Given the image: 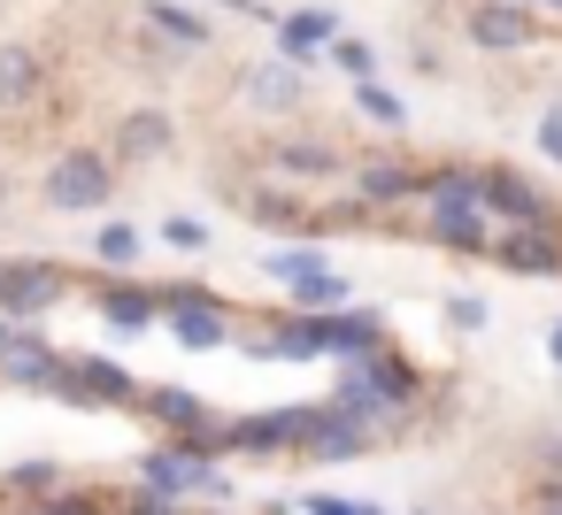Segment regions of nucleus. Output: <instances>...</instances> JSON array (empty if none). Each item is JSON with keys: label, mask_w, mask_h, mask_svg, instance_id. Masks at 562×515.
Returning a JSON list of instances; mask_svg holds the SVG:
<instances>
[{"label": "nucleus", "mask_w": 562, "mask_h": 515, "mask_svg": "<svg viewBox=\"0 0 562 515\" xmlns=\"http://www.w3.org/2000/svg\"><path fill=\"white\" fill-rule=\"evenodd\" d=\"M301 515H385V507L378 500H331L324 492V500H301Z\"/></svg>", "instance_id": "obj_29"}, {"label": "nucleus", "mask_w": 562, "mask_h": 515, "mask_svg": "<svg viewBox=\"0 0 562 515\" xmlns=\"http://www.w3.org/2000/svg\"><path fill=\"white\" fill-rule=\"evenodd\" d=\"M32 515H101L93 500H55V507H32Z\"/></svg>", "instance_id": "obj_36"}, {"label": "nucleus", "mask_w": 562, "mask_h": 515, "mask_svg": "<svg viewBox=\"0 0 562 515\" xmlns=\"http://www.w3.org/2000/svg\"><path fill=\"white\" fill-rule=\"evenodd\" d=\"M247 101H255V108H293V101H301V70H293V62H262V70L247 78Z\"/></svg>", "instance_id": "obj_18"}, {"label": "nucleus", "mask_w": 562, "mask_h": 515, "mask_svg": "<svg viewBox=\"0 0 562 515\" xmlns=\"http://www.w3.org/2000/svg\"><path fill=\"white\" fill-rule=\"evenodd\" d=\"M132 515H178V500H162V492H139V500H132Z\"/></svg>", "instance_id": "obj_35"}, {"label": "nucleus", "mask_w": 562, "mask_h": 515, "mask_svg": "<svg viewBox=\"0 0 562 515\" xmlns=\"http://www.w3.org/2000/svg\"><path fill=\"white\" fill-rule=\"evenodd\" d=\"M162 316H170L178 346H193V354H209V346L232 339V316H224L209 293H193V285H170V293H162Z\"/></svg>", "instance_id": "obj_3"}, {"label": "nucleus", "mask_w": 562, "mask_h": 515, "mask_svg": "<svg viewBox=\"0 0 562 515\" xmlns=\"http://www.w3.org/2000/svg\"><path fill=\"white\" fill-rule=\"evenodd\" d=\"M162 239H170V247H201V239H209V231H201V224H193V216H170V224H162Z\"/></svg>", "instance_id": "obj_33"}, {"label": "nucleus", "mask_w": 562, "mask_h": 515, "mask_svg": "<svg viewBox=\"0 0 562 515\" xmlns=\"http://www.w3.org/2000/svg\"><path fill=\"white\" fill-rule=\"evenodd\" d=\"M262 354H278V362H316V354H324V316H293Z\"/></svg>", "instance_id": "obj_20"}, {"label": "nucleus", "mask_w": 562, "mask_h": 515, "mask_svg": "<svg viewBox=\"0 0 562 515\" xmlns=\"http://www.w3.org/2000/svg\"><path fill=\"white\" fill-rule=\"evenodd\" d=\"M539 154H547V162H562V108H547V116H539Z\"/></svg>", "instance_id": "obj_31"}, {"label": "nucleus", "mask_w": 562, "mask_h": 515, "mask_svg": "<svg viewBox=\"0 0 562 515\" xmlns=\"http://www.w3.org/2000/svg\"><path fill=\"white\" fill-rule=\"evenodd\" d=\"M0 193H9V178H0Z\"/></svg>", "instance_id": "obj_40"}, {"label": "nucleus", "mask_w": 562, "mask_h": 515, "mask_svg": "<svg viewBox=\"0 0 562 515\" xmlns=\"http://www.w3.org/2000/svg\"><path fill=\"white\" fill-rule=\"evenodd\" d=\"M70 392L78 400H132V377L116 362H101V354H78L70 362Z\"/></svg>", "instance_id": "obj_16"}, {"label": "nucleus", "mask_w": 562, "mask_h": 515, "mask_svg": "<svg viewBox=\"0 0 562 515\" xmlns=\"http://www.w3.org/2000/svg\"><path fill=\"white\" fill-rule=\"evenodd\" d=\"M324 354L370 362V354H385V323L370 308H339V316H324Z\"/></svg>", "instance_id": "obj_8"}, {"label": "nucleus", "mask_w": 562, "mask_h": 515, "mask_svg": "<svg viewBox=\"0 0 562 515\" xmlns=\"http://www.w3.org/2000/svg\"><path fill=\"white\" fill-rule=\"evenodd\" d=\"M293 300H301V308H347V300H355V285H347V270H316V277H301V285H293Z\"/></svg>", "instance_id": "obj_22"}, {"label": "nucleus", "mask_w": 562, "mask_h": 515, "mask_svg": "<svg viewBox=\"0 0 562 515\" xmlns=\"http://www.w3.org/2000/svg\"><path fill=\"white\" fill-rule=\"evenodd\" d=\"M547 354H554V362H562V323H554V339H547Z\"/></svg>", "instance_id": "obj_39"}, {"label": "nucleus", "mask_w": 562, "mask_h": 515, "mask_svg": "<svg viewBox=\"0 0 562 515\" xmlns=\"http://www.w3.org/2000/svg\"><path fill=\"white\" fill-rule=\"evenodd\" d=\"M101 316H109V331H147V323L162 316V293H139V285H109V293H101Z\"/></svg>", "instance_id": "obj_15"}, {"label": "nucleus", "mask_w": 562, "mask_h": 515, "mask_svg": "<svg viewBox=\"0 0 562 515\" xmlns=\"http://www.w3.org/2000/svg\"><path fill=\"white\" fill-rule=\"evenodd\" d=\"M355 101H362V108H370L378 124H401V116H408V108H401V101H393L385 85H355Z\"/></svg>", "instance_id": "obj_28"}, {"label": "nucleus", "mask_w": 562, "mask_h": 515, "mask_svg": "<svg viewBox=\"0 0 562 515\" xmlns=\"http://www.w3.org/2000/svg\"><path fill=\"white\" fill-rule=\"evenodd\" d=\"M55 293H63V277L47 270V262H0V316H40V308H55Z\"/></svg>", "instance_id": "obj_5"}, {"label": "nucleus", "mask_w": 562, "mask_h": 515, "mask_svg": "<svg viewBox=\"0 0 562 515\" xmlns=\"http://www.w3.org/2000/svg\"><path fill=\"white\" fill-rule=\"evenodd\" d=\"M516 9H524V0H516Z\"/></svg>", "instance_id": "obj_42"}, {"label": "nucleus", "mask_w": 562, "mask_h": 515, "mask_svg": "<svg viewBox=\"0 0 562 515\" xmlns=\"http://www.w3.org/2000/svg\"><path fill=\"white\" fill-rule=\"evenodd\" d=\"M531 9H516V0H485V9H470V39L477 47H531Z\"/></svg>", "instance_id": "obj_11"}, {"label": "nucleus", "mask_w": 562, "mask_h": 515, "mask_svg": "<svg viewBox=\"0 0 562 515\" xmlns=\"http://www.w3.org/2000/svg\"><path fill=\"white\" fill-rule=\"evenodd\" d=\"M331 62H339V70L355 78V85H370V70H378V55H370L362 39H339V47H331Z\"/></svg>", "instance_id": "obj_27"}, {"label": "nucleus", "mask_w": 562, "mask_h": 515, "mask_svg": "<svg viewBox=\"0 0 562 515\" xmlns=\"http://www.w3.org/2000/svg\"><path fill=\"white\" fill-rule=\"evenodd\" d=\"M485 208L508 216L516 231H547V216H554V201H547L539 185H524L516 170H485Z\"/></svg>", "instance_id": "obj_4"}, {"label": "nucleus", "mask_w": 562, "mask_h": 515, "mask_svg": "<svg viewBox=\"0 0 562 515\" xmlns=\"http://www.w3.org/2000/svg\"><path fill=\"white\" fill-rule=\"evenodd\" d=\"M178 139V124H170V108H132L124 124H116V147L132 154V162H155L162 147Z\"/></svg>", "instance_id": "obj_12"}, {"label": "nucleus", "mask_w": 562, "mask_h": 515, "mask_svg": "<svg viewBox=\"0 0 562 515\" xmlns=\"http://www.w3.org/2000/svg\"><path fill=\"white\" fill-rule=\"evenodd\" d=\"M0 377H9V385H47V392H70V362H63L40 331H24L9 354H0Z\"/></svg>", "instance_id": "obj_6"}, {"label": "nucleus", "mask_w": 562, "mask_h": 515, "mask_svg": "<svg viewBox=\"0 0 562 515\" xmlns=\"http://www.w3.org/2000/svg\"><path fill=\"white\" fill-rule=\"evenodd\" d=\"M424 224H431V239H439V247H454V254H493L485 208H431Z\"/></svg>", "instance_id": "obj_13"}, {"label": "nucleus", "mask_w": 562, "mask_h": 515, "mask_svg": "<svg viewBox=\"0 0 562 515\" xmlns=\"http://www.w3.org/2000/svg\"><path fill=\"white\" fill-rule=\"evenodd\" d=\"M147 408H155V415H162L170 431H186V438H216V431H224V423H216V415H209V408H201V400H193L186 385H162V392H155Z\"/></svg>", "instance_id": "obj_14"}, {"label": "nucleus", "mask_w": 562, "mask_h": 515, "mask_svg": "<svg viewBox=\"0 0 562 515\" xmlns=\"http://www.w3.org/2000/svg\"><path fill=\"white\" fill-rule=\"evenodd\" d=\"M93 254H101V262H116V270H124V262H132V254H139V231H124V224H101V239H93Z\"/></svg>", "instance_id": "obj_26"}, {"label": "nucleus", "mask_w": 562, "mask_h": 515, "mask_svg": "<svg viewBox=\"0 0 562 515\" xmlns=\"http://www.w3.org/2000/svg\"><path fill=\"white\" fill-rule=\"evenodd\" d=\"M147 24H155L162 39H178V47H209V24H201L193 9H178V0H155V9H147Z\"/></svg>", "instance_id": "obj_21"}, {"label": "nucleus", "mask_w": 562, "mask_h": 515, "mask_svg": "<svg viewBox=\"0 0 562 515\" xmlns=\"http://www.w3.org/2000/svg\"><path fill=\"white\" fill-rule=\"evenodd\" d=\"M547 9H562V0H547Z\"/></svg>", "instance_id": "obj_41"}, {"label": "nucleus", "mask_w": 562, "mask_h": 515, "mask_svg": "<svg viewBox=\"0 0 562 515\" xmlns=\"http://www.w3.org/2000/svg\"><path fill=\"white\" fill-rule=\"evenodd\" d=\"M278 170H285V178H324V170H331V147H308V139H301V147H278Z\"/></svg>", "instance_id": "obj_25"}, {"label": "nucleus", "mask_w": 562, "mask_h": 515, "mask_svg": "<svg viewBox=\"0 0 562 515\" xmlns=\"http://www.w3.org/2000/svg\"><path fill=\"white\" fill-rule=\"evenodd\" d=\"M424 201H431V208H485V178L439 170V178H424Z\"/></svg>", "instance_id": "obj_19"}, {"label": "nucleus", "mask_w": 562, "mask_h": 515, "mask_svg": "<svg viewBox=\"0 0 562 515\" xmlns=\"http://www.w3.org/2000/svg\"><path fill=\"white\" fill-rule=\"evenodd\" d=\"M224 454H285L293 446V408H270V415H239L216 431Z\"/></svg>", "instance_id": "obj_7"}, {"label": "nucleus", "mask_w": 562, "mask_h": 515, "mask_svg": "<svg viewBox=\"0 0 562 515\" xmlns=\"http://www.w3.org/2000/svg\"><path fill=\"white\" fill-rule=\"evenodd\" d=\"M493 254L516 277H562V239L554 231H508V239H493Z\"/></svg>", "instance_id": "obj_10"}, {"label": "nucleus", "mask_w": 562, "mask_h": 515, "mask_svg": "<svg viewBox=\"0 0 562 515\" xmlns=\"http://www.w3.org/2000/svg\"><path fill=\"white\" fill-rule=\"evenodd\" d=\"M447 323H462V331H485V300L454 293V300H447Z\"/></svg>", "instance_id": "obj_30"}, {"label": "nucleus", "mask_w": 562, "mask_h": 515, "mask_svg": "<svg viewBox=\"0 0 562 515\" xmlns=\"http://www.w3.org/2000/svg\"><path fill=\"white\" fill-rule=\"evenodd\" d=\"M355 185H362L370 201H408V193H424V185H416L408 170H393V162H378V170H362Z\"/></svg>", "instance_id": "obj_24"}, {"label": "nucleus", "mask_w": 562, "mask_h": 515, "mask_svg": "<svg viewBox=\"0 0 562 515\" xmlns=\"http://www.w3.org/2000/svg\"><path fill=\"white\" fill-rule=\"evenodd\" d=\"M40 93V55L32 47H0V108H24Z\"/></svg>", "instance_id": "obj_17"}, {"label": "nucleus", "mask_w": 562, "mask_h": 515, "mask_svg": "<svg viewBox=\"0 0 562 515\" xmlns=\"http://www.w3.org/2000/svg\"><path fill=\"white\" fill-rule=\"evenodd\" d=\"M47 208H63V216H93V208H109V162H101L93 147L55 154V162H47Z\"/></svg>", "instance_id": "obj_1"}, {"label": "nucleus", "mask_w": 562, "mask_h": 515, "mask_svg": "<svg viewBox=\"0 0 562 515\" xmlns=\"http://www.w3.org/2000/svg\"><path fill=\"white\" fill-rule=\"evenodd\" d=\"M539 515H562V477H547V484H539Z\"/></svg>", "instance_id": "obj_37"}, {"label": "nucleus", "mask_w": 562, "mask_h": 515, "mask_svg": "<svg viewBox=\"0 0 562 515\" xmlns=\"http://www.w3.org/2000/svg\"><path fill=\"white\" fill-rule=\"evenodd\" d=\"M262 270H270V277H278V285H285V293H293V285H301V277H316V270H331V262H324V254H316V247H278V254H270V262H262Z\"/></svg>", "instance_id": "obj_23"}, {"label": "nucleus", "mask_w": 562, "mask_h": 515, "mask_svg": "<svg viewBox=\"0 0 562 515\" xmlns=\"http://www.w3.org/2000/svg\"><path fill=\"white\" fill-rule=\"evenodd\" d=\"M255 216H262V224H293V216H301V201H285V193H270V201H255Z\"/></svg>", "instance_id": "obj_32"}, {"label": "nucleus", "mask_w": 562, "mask_h": 515, "mask_svg": "<svg viewBox=\"0 0 562 515\" xmlns=\"http://www.w3.org/2000/svg\"><path fill=\"white\" fill-rule=\"evenodd\" d=\"M16 339H24V331H16V316H0V354H9Z\"/></svg>", "instance_id": "obj_38"}, {"label": "nucleus", "mask_w": 562, "mask_h": 515, "mask_svg": "<svg viewBox=\"0 0 562 515\" xmlns=\"http://www.w3.org/2000/svg\"><path fill=\"white\" fill-rule=\"evenodd\" d=\"M316 47H339V16H331V9H293V16L278 24V55L301 70Z\"/></svg>", "instance_id": "obj_9"}, {"label": "nucleus", "mask_w": 562, "mask_h": 515, "mask_svg": "<svg viewBox=\"0 0 562 515\" xmlns=\"http://www.w3.org/2000/svg\"><path fill=\"white\" fill-rule=\"evenodd\" d=\"M293 446H308L316 461H355L370 446V431L347 408H293Z\"/></svg>", "instance_id": "obj_2"}, {"label": "nucleus", "mask_w": 562, "mask_h": 515, "mask_svg": "<svg viewBox=\"0 0 562 515\" xmlns=\"http://www.w3.org/2000/svg\"><path fill=\"white\" fill-rule=\"evenodd\" d=\"M55 477H63L55 461H24V469H9V484H24V492H32V484H55Z\"/></svg>", "instance_id": "obj_34"}]
</instances>
